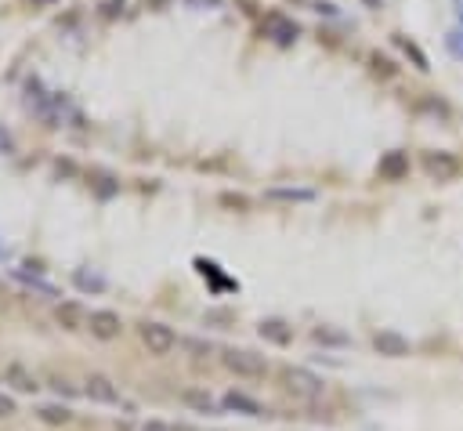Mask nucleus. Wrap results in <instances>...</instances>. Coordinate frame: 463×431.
I'll use <instances>...</instances> for the list:
<instances>
[{"label": "nucleus", "mask_w": 463, "mask_h": 431, "mask_svg": "<svg viewBox=\"0 0 463 431\" xmlns=\"http://www.w3.org/2000/svg\"><path fill=\"white\" fill-rule=\"evenodd\" d=\"M188 4H210V8H217L221 0H188Z\"/></svg>", "instance_id": "obj_26"}, {"label": "nucleus", "mask_w": 463, "mask_h": 431, "mask_svg": "<svg viewBox=\"0 0 463 431\" xmlns=\"http://www.w3.org/2000/svg\"><path fill=\"white\" fill-rule=\"evenodd\" d=\"M268 196L272 199H290V203H312L315 199L312 188H268Z\"/></svg>", "instance_id": "obj_16"}, {"label": "nucleus", "mask_w": 463, "mask_h": 431, "mask_svg": "<svg viewBox=\"0 0 463 431\" xmlns=\"http://www.w3.org/2000/svg\"><path fill=\"white\" fill-rule=\"evenodd\" d=\"M15 413V399L11 395H0V417H11Z\"/></svg>", "instance_id": "obj_24"}, {"label": "nucleus", "mask_w": 463, "mask_h": 431, "mask_svg": "<svg viewBox=\"0 0 463 431\" xmlns=\"http://www.w3.org/2000/svg\"><path fill=\"white\" fill-rule=\"evenodd\" d=\"M315 341H318V345H344L347 337L337 334V330H326V326H323V330H315Z\"/></svg>", "instance_id": "obj_21"}, {"label": "nucleus", "mask_w": 463, "mask_h": 431, "mask_svg": "<svg viewBox=\"0 0 463 431\" xmlns=\"http://www.w3.org/2000/svg\"><path fill=\"white\" fill-rule=\"evenodd\" d=\"M373 348L380 355H388V359H405V355L413 352V345H409L398 330H380V334H373Z\"/></svg>", "instance_id": "obj_5"}, {"label": "nucleus", "mask_w": 463, "mask_h": 431, "mask_svg": "<svg viewBox=\"0 0 463 431\" xmlns=\"http://www.w3.org/2000/svg\"><path fill=\"white\" fill-rule=\"evenodd\" d=\"M445 47H449V55H453V58H460V62H463V25L445 36Z\"/></svg>", "instance_id": "obj_18"}, {"label": "nucleus", "mask_w": 463, "mask_h": 431, "mask_svg": "<svg viewBox=\"0 0 463 431\" xmlns=\"http://www.w3.org/2000/svg\"><path fill=\"white\" fill-rule=\"evenodd\" d=\"M4 149H11V138H8L4 131H0V152H4Z\"/></svg>", "instance_id": "obj_25"}, {"label": "nucleus", "mask_w": 463, "mask_h": 431, "mask_svg": "<svg viewBox=\"0 0 463 431\" xmlns=\"http://www.w3.org/2000/svg\"><path fill=\"white\" fill-rule=\"evenodd\" d=\"M141 341L152 355H171L177 348V334L166 323H145L141 326Z\"/></svg>", "instance_id": "obj_3"}, {"label": "nucleus", "mask_w": 463, "mask_h": 431, "mask_svg": "<svg viewBox=\"0 0 463 431\" xmlns=\"http://www.w3.org/2000/svg\"><path fill=\"white\" fill-rule=\"evenodd\" d=\"M182 402L188 406V410L207 413V417H214V413H217V402H214V395H210V391H199V388H188V391H182Z\"/></svg>", "instance_id": "obj_11"}, {"label": "nucleus", "mask_w": 463, "mask_h": 431, "mask_svg": "<svg viewBox=\"0 0 463 431\" xmlns=\"http://www.w3.org/2000/svg\"><path fill=\"white\" fill-rule=\"evenodd\" d=\"M395 44H398V47H402V51H405V55H409V58H413V66H416L420 73H427V69H431V62H427V55H423V51H420V47L413 44V40H405V36H395Z\"/></svg>", "instance_id": "obj_15"}, {"label": "nucleus", "mask_w": 463, "mask_h": 431, "mask_svg": "<svg viewBox=\"0 0 463 431\" xmlns=\"http://www.w3.org/2000/svg\"><path fill=\"white\" fill-rule=\"evenodd\" d=\"M87 399L91 402H101V406H112V402H120V391H116V384L109 377H101V373H91L87 377Z\"/></svg>", "instance_id": "obj_7"}, {"label": "nucleus", "mask_w": 463, "mask_h": 431, "mask_svg": "<svg viewBox=\"0 0 463 431\" xmlns=\"http://www.w3.org/2000/svg\"><path fill=\"white\" fill-rule=\"evenodd\" d=\"M87 326H91V334L98 341H112V337H120V330H123V323H120V315H116V312H91Z\"/></svg>", "instance_id": "obj_8"}, {"label": "nucleus", "mask_w": 463, "mask_h": 431, "mask_svg": "<svg viewBox=\"0 0 463 431\" xmlns=\"http://www.w3.org/2000/svg\"><path fill=\"white\" fill-rule=\"evenodd\" d=\"M221 402H225V410H232V413H242V417H264V406L257 402V399H250V395H242V391H228Z\"/></svg>", "instance_id": "obj_10"}, {"label": "nucleus", "mask_w": 463, "mask_h": 431, "mask_svg": "<svg viewBox=\"0 0 463 431\" xmlns=\"http://www.w3.org/2000/svg\"><path fill=\"white\" fill-rule=\"evenodd\" d=\"M460 22H463V8H460Z\"/></svg>", "instance_id": "obj_27"}, {"label": "nucleus", "mask_w": 463, "mask_h": 431, "mask_svg": "<svg viewBox=\"0 0 463 431\" xmlns=\"http://www.w3.org/2000/svg\"><path fill=\"white\" fill-rule=\"evenodd\" d=\"M264 36L275 44H293L297 40V22H290L286 15H279V11H272V15H264Z\"/></svg>", "instance_id": "obj_6"}, {"label": "nucleus", "mask_w": 463, "mask_h": 431, "mask_svg": "<svg viewBox=\"0 0 463 431\" xmlns=\"http://www.w3.org/2000/svg\"><path fill=\"white\" fill-rule=\"evenodd\" d=\"M76 286H84V290H101V286H105V279H101V275H87V272H76Z\"/></svg>", "instance_id": "obj_22"}, {"label": "nucleus", "mask_w": 463, "mask_h": 431, "mask_svg": "<svg viewBox=\"0 0 463 431\" xmlns=\"http://www.w3.org/2000/svg\"><path fill=\"white\" fill-rule=\"evenodd\" d=\"M141 431H192L188 424H171V421H145Z\"/></svg>", "instance_id": "obj_20"}, {"label": "nucleus", "mask_w": 463, "mask_h": 431, "mask_svg": "<svg viewBox=\"0 0 463 431\" xmlns=\"http://www.w3.org/2000/svg\"><path fill=\"white\" fill-rule=\"evenodd\" d=\"M221 203H225V207H236V210H247V196H232V193H225Z\"/></svg>", "instance_id": "obj_23"}, {"label": "nucleus", "mask_w": 463, "mask_h": 431, "mask_svg": "<svg viewBox=\"0 0 463 431\" xmlns=\"http://www.w3.org/2000/svg\"><path fill=\"white\" fill-rule=\"evenodd\" d=\"M423 171H427L431 182H453L460 174V160L453 152H427L423 156Z\"/></svg>", "instance_id": "obj_4"}, {"label": "nucleus", "mask_w": 463, "mask_h": 431, "mask_svg": "<svg viewBox=\"0 0 463 431\" xmlns=\"http://www.w3.org/2000/svg\"><path fill=\"white\" fill-rule=\"evenodd\" d=\"M58 323L66 326V330H80L87 323L84 319V308H80V304H62V308H58Z\"/></svg>", "instance_id": "obj_14"}, {"label": "nucleus", "mask_w": 463, "mask_h": 431, "mask_svg": "<svg viewBox=\"0 0 463 431\" xmlns=\"http://www.w3.org/2000/svg\"><path fill=\"white\" fill-rule=\"evenodd\" d=\"M36 417H40L44 424H69V410L66 406H40V410H36Z\"/></svg>", "instance_id": "obj_17"}, {"label": "nucleus", "mask_w": 463, "mask_h": 431, "mask_svg": "<svg viewBox=\"0 0 463 431\" xmlns=\"http://www.w3.org/2000/svg\"><path fill=\"white\" fill-rule=\"evenodd\" d=\"M369 62H373V73H380V76H395L398 73V66L391 58H384V55H373Z\"/></svg>", "instance_id": "obj_19"}, {"label": "nucleus", "mask_w": 463, "mask_h": 431, "mask_svg": "<svg viewBox=\"0 0 463 431\" xmlns=\"http://www.w3.org/2000/svg\"><path fill=\"white\" fill-rule=\"evenodd\" d=\"M282 388L297 399H318L326 384H323V377H315L312 370H304V366H286V370H282Z\"/></svg>", "instance_id": "obj_1"}, {"label": "nucleus", "mask_w": 463, "mask_h": 431, "mask_svg": "<svg viewBox=\"0 0 463 431\" xmlns=\"http://www.w3.org/2000/svg\"><path fill=\"white\" fill-rule=\"evenodd\" d=\"M377 174L384 177V182H402V177L409 174V156L405 152H384L380 163H377Z\"/></svg>", "instance_id": "obj_9"}, {"label": "nucleus", "mask_w": 463, "mask_h": 431, "mask_svg": "<svg viewBox=\"0 0 463 431\" xmlns=\"http://www.w3.org/2000/svg\"><path fill=\"white\" fill-rule=\"evenodd\" d=\"M221 362H225V370H232L236 377H247V380H257V377L268 373V362L261 359V355L247 352V348H228L221 355Z\"/></svg>", "instance_id": "obj_2"}, {"label": "nucleus", "mask_w": 463, "mask_h": 431, "mask_svg": "<svg viewBox=\"0 0 463 431\" xmlns=\"http://www.w3.org/2000/svg\"><path fill=\"white\" fill-rule=\"evenodd\" d=\"M261 337L272 341V345H290V341H293V330L282 323V319H264V323H261Z\"/></svg>", "instance_id": "obj_12"}, {"label": "nucleus", "mask_w": 463, "mask_h": 431, "mask_svg": "<svg viewBox=\"0 0 463 431\" xmlns=\"http://www.w3.org/2000/svg\"><path fill=\"white\" fill-rule=\"evenodd\" d=\"M8 384L15 388V391H25V395H33V391L40 388L29 373H25V366H18V362H11V366H8Z\"/></svg>", "instance_id": "obj_13"}]
</instances>
